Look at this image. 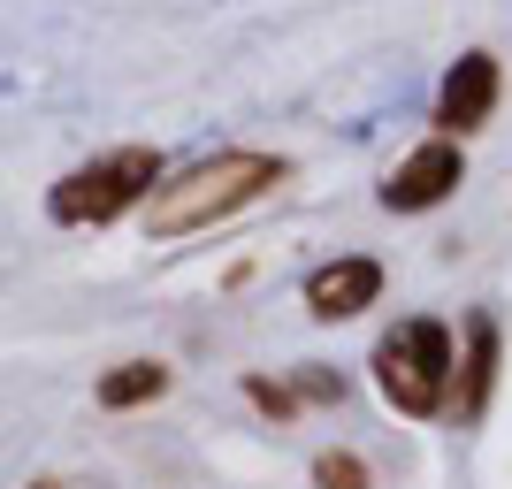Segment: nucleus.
Wrapping results in <instances>:
<instances>
[{
  "mask_svg": "<svg viewBox=\"0 0 512 489\" xmlns=\"http://www.w3.org/2000/svg\"><path fill=\"white\" fill-rule=\"evenodd\" d=\"M283 161L276 153H214L199 169H184L176 184H153L146 192V237H192V230H214L245 214L253 199H268L283 184Z\"/></svg>",
  "mask_w": 512,
  "mask_h": 489,
  "instance_id": "f257e3e1",
  "label": "nucleus"
},
{
  "mask_svg": "<svg viewBox=\"0 0 512 489\" xmlns=\"http://www.w3.org/2000/svg\"><path fill=\"white\" fill-rule=\"evenodd\" d=\"M153 184H161V153L153 146H115V153H100V161H85V169H69L62 184L46 192V214H54L62 230H100L115 214H130Z\"/></svg>",
  "mask_w": 512,
  "mask_h": 489,
  "instance_id": "f03ea898",
  "label": "nucleus"
},
{
  "mask_svg": "<svg viewBox=\"0 0 512 489\" xmlns=\"http://www.w3.org/2000/svg\"><path fill=\"white\" fill-rule=\"evenodd\" d=\"M375 383L398 413L428 421L451 390V329L444 321H398L383 344H375Z\"/></svg>",
  "mask_w": 512,
  "mask_h": 489,
  "instance_id": "7ed1b4c3",
  "label": "nucleus"
},
{
  "mask_svg": "<svg viewBox=\"0 0 512 489\" xmlns=\"http://www.w3.org/2000/svg\"><path fill=\"white\" fill-rule=\"evenodd\" d=\"M459 176H467L459 146H451V138H428V146H413L406 161L390 169L383 207H390V214H421V207H436V199H451V192H459Z\"/></svg>",
  "mask_w": 512,
  "mask_h": 489,
  "instance_id": "20e7f679",
  "label": "nucleus"
},
{
  "mask_svg": "<svg viewBox=\"0 0 512 489\" xmlns=\"http://www.w3.org/2000/svg\"><path fill=\"white\" fill-rule=\"evenodd\" d=\"M497 107V62L490 54H459V69L444 77V92H436V123L451 130V138H467V130L490 123Z\"/></svg>",
  "mask_w": 512,
  "mask_h": 489,
  "instance_id": "39448f33",
  "label": "nucleus"
},
{
  "mask_svg": "<svg viewBox=\"0 0 512 489\" xmlns=\"http://www.w3.org/2000/svg\"><path fill=\"white\" fill-rule=\"evenodd\" d=\"M375 291H383V268H375V260H329V268L306 276V306H314L321 321H344V314H360V306H375Z\"/></svg>",
  "mask_w": 512,
  "mask_h": 489,
  "instance_id": "423d86ee",
  "label": "nucleus"
},
{
  "mask_svg": "<svg viewBox=\"0 0 512 489\" xmlns=\"http://www.w3.org/2000/svg\"><path fill=\"white\" fill-rule=\"evenodd\" d=\"M161 390H169V367L161 360H123L115 375H100V405L107 413H130V405L161 398Z\"/></svg>",
  "mask_w": 512,
  "mask_h": 489,
  "instance_id": "0eeeda50",
  "label": "nucleus"
},
{
  "mask_svg": "<svg viewBox=\"0 0 512 489\" xmlns=\"http://www.w3.org/2000/svg\"><path fill=\"white\" fill-rule=\"evenodd\" d=\"M314 482H321V489H367V467L352 459V451H329V459L314 467Z\"/></svg>",
  "mask_w": 512,
  "mask_h": 489,
  "instance_id": "6e6552de",
  "label": "nucleus"
},
{
  "mask_svg": "<svg viewBox=\"0 0 512 489\" xmlns=\"http://www.w3.org/2000/svg\"><path fill=\"white\" fill-rule=\"evenodd\" d=\"M490 352H497L490 321H474V367H467V405H482V390H490Z\"/></svg>",
  "mask_w": 512,
  "mask_h": 489,
  "instance_id": "1a4fd4ad",
  "label": "nucleus"
},
{
  "mask_svg": "<svg viewBox=\"0 0 512 489\" xmlns=\"http://www.w3.org/2000/svg\"><path fill=\"white\" fill-rule=\"evenodd\" d=\"M253 390V405H268V413H291V390H276V383H245Z\"/></svg>",
  "mask_w": 512,
  "mask_h": 489,
  "instance_id": "9d476101",
  "label": "nucleus"
}]
</instances>
